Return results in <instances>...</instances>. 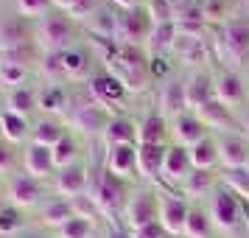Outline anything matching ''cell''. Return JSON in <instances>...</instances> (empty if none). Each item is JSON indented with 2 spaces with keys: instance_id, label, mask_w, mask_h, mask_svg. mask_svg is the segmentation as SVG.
<instances>
[{
  "instance_id": "40",
  "label": "cell",
  "mask_w": 249,
  "mask_h": 238,
  "mask_svg": "<svg viewBox=\"0 0 249 238\" xmlns=\"http://www.w3.org/2000/svg\"><path fill=\"white\" fill-rule=\"evenodd\" d=\"M9 9H12L14 14H20V17H25V20H39V17H45L53 6H51V0H12L9 3Z\"/></svg>"
},
{
  "instance_id": "1",
  "label": "cell",
  "mask_w": 249,
  "mask_h": 238,
  "mask_svg": "<svg viewBox=\"0 0 249 238\" xmlns=\"http://www.w3.org/2000/svg\"><path fill=\"white\" fill-rule=\"evenodd\" d=\"M104 70L112 73L115 79L126 87V92H146L151 84V73H148V54L146 48L135 45H118L112 59L104 62Z\"/></svg>"
},
{
  "instance_id": "48",
  "label": "cell",
  "mask_w": 249,
  "mask_h": 238,
  "mask_svg": "<svg viewBox=\"0 0 249 238\" xmlns=\"http://www.w3.org/2000/svg\"><path fill=\"white\" fill-rule=\"evenodd\" d=\"M238 124H241V135L249 140V107H244V115H241V121H238Z\"/></svg>"
},
{
  "instance_id": "55",
  "label": "cell",
  "mask_w": 249,
  "mask_h": 238,
  "mask_svg": "<svg viewBox=\"0 0 249 238\" xmlns=\"http://www.w3.org/2000/svg\"><path fill=\"white\" fill-rule=\"evenodd\" d=\"M247 107H249V101H247Z\"/></svg>"
},
{
  "instance_id": "53",
  "label": "cell",
  "mask_w": 249,
  "mask_h": 238,
  "mask_svg": "<svg viewBox=\"0 0 249 238\" xmlns=\"http://www.w3.org/2000/svg\"><path fill=\"white\" fill-rule=\"evenodd\" d=\"M6 3H12V0H0V9H3V6H6Z\"/></svg>"
},
{
  "instance_id": "37",
  "label": "cell",
  "mask_w": 249,
  "mask_h": 238,
  "mask_svg": "<svg viewBox=\"0 0 249 238\" xmlns=\"http://www.w3.org/2000/svg\"><path fill=\"white\" fill-rule=\"evenodd\" d=\"M191 163L193 168H202V171H213L218 165V146H215V137H202L199 143H193L191 148Z\"/></svg>"
},
{
  "instance_id": "8",
  "label": "cell",
  "mask_w": 249,
  "mask_h": 238,
  "mask_svg": "<svg viewBox=\"0 0 249 238\" xmlns=\"http://www.w3.org/2000/svg\"><path fill=\"white\" fill-rule=\"evenodd\" d=\"M59 59H62V73H65V81L68 84H87V81L98 73L95 70V65H98V56L92 54L90 42L84 39V42H73L70 48H65L62 54H59Z\"/></svg>"
},
{
  "instance_id": "21",
  "label": "cell",
  "mask_w": 249,
  "mask_h": 238,
  "mask_svg": "<svg viewBox=\"0 0 249 238\" xmlns=\"http://www.w3.org/2000/svg\"><path fill=\"white\" fill-rule=\"evenodd\" d=\"M104 168L126 182H135L137 180V146L104 148Z\"/></svg>"
},
{
  "instance_id": "5",
  "label": "cell",
  "mask_w": 249,
  "mask_h": 238,
  "mask_svg": "<svg viewBox=\"0 0 249 238\" xmlns=\"http://www.w3.org/2000/svg\"><path fill=\"white\" fill-rule=\"evenodd\" d=\"M90 95V92H87ZM109 118L112 112L109 110H104L98 101H92V98H84V101H73V110L70 115L65 118V124L73 135L79 137H90V140H101L104 129L109 124Z\"/></svg>"
},
{
  "instance_id": "42",
  "label": "cell",
  "mask_w": 249,
  "mask_h": 238,
  "mask_svg": "<svg viewBox=\"0 0 249 238\" xmlns=\"http://www.w3.org/2000/svg\"><path fill=\"white\" fill-rule=\"evenodd\" d=\"M221 185H227L238 199L249 202V168H232L221 174Z\"/></svg>"
},
{
  "instance_id": "43",
  "label": "cell",
  "mask_w": 249,
  "mask_h": 238,
  "mask_svg": "<svg viewBox=\"0 0 249 238\" xmlns=\"http://www.w3.org/2000/svg\"><path fill=\"white\" fill-rule=\"evenodd\" d=\"M143 9L148 12V17H151V23H154V25L174 23V14H177V9H174V3H171V0H146V3H143Z\"/></svg>"
},
{
  "instance_id": "19",
  "label": "cell",
  "mask_w": 249,
  "mask_h": 238,
  "mask_svg": "<svg viewBox=\"0 0 249 238\" xmlns=\"http://www.w3.org/2000/svg\"><path fill=\"white\" fill-rule=\"evenodd\" d=\"M215 146H218V165L224 171L249 165V140L241 132H221L215 137Z\"/></svg>"
},
{
  "instance_id": "18",
  "label": "cell",
  "mask_w": 249,
  "mask_h": 238,
  "mask_svg": "<svg viewBox=\"0 0 249 238\" xmlns=\"http://www.w3.org/2000/svg\"><path fill=\"white\" fill-rule=\"evenodd\" d=\"M157 112L165 121H174L177 115L188 112V95H185V79L182 76H168L157 87Z\"/></svg>"
},
{
  "instance_id": "10",
  "label": "cell",
  "mask_w": 249,
  "mask_h": 238,
  "mask_svg": "<svg viewBox=\"0 0 249 238\" xmlns=\"http://www.w3.org/2000/svg\"><path fill=\"white\" fill-rule=\"evenodd\" d=\"M28 45H36V23L14 14L12 9L9 12L0 9V54Z\"/></svg>"
},
{
  "instance_id": "33",
  "label": "cell",
  "mask_w": 249,
  "mask_h": 238,
  "mask_svg": "<svg viewBox=\"0 0 249 238\" xmlns=\"http://www.w3.org/2000/svg\"><path fill=\"white\" fill-rule=\"evenodd\" d=\"M215 185H218V180H215V174H213V171L193 168L191 174L185 177V182L179 185V193L185 196V199L196 202V199H204V196H210Z\"/></svg>"
},
{
  "instance_id": "11",
  "label": "cell",
  "mask_w": 249,
  "mask_h": 238,
  "mask_svg": "<svg viewBox=\"0 0 249 238\" xmlns=\"http://www.w3.org/2000/svg\"><path fill=\"white\" fill-rule=\"evenodd\" d=\"M90 177H92L90 163H87V160H79V163H73L68 168H59L56 174H53V180L48 182V191L73 202V199H79V196H87Z\"/></svg>"
},
{
  "instance_id": "2",
  "label": "cell",
  "mask_w": 249,
  "mask_h": 238,
  "mask_svg": "<svg viewBox=\"0 0 249 238\" xmlns=\"http://www.w3.org/2000/svg\"><path fill=\"white\" fill-rule=\"evenodd\" d=\"M129 191H132V182L115 177V174H109L107 168H98V171H92V177H90L87 196L92 199V204H95L98 213L112 219V216L124 213V204H126V199H129Z\"/></svg>"
},
{
  "instance_id": "3",
  "label": "cell",
  "mask_w": 249,
  "mask_h": 238,
  "mask_svg": "<svg viewBox=\"0 0 249 238\" xmlns=\"http://www.w3.org/2000/svg\"><path fill=\"white\" fill-rule=\"evenodd\" d=\"M79 28L81 25L70 14L51 9L45 17L36 20V48H39V54H62L65 48L79 42L76 39Z\"/></svg>"
},
{
  "instance_id": "6",
  "label": "cell",
  "mask_w": 249,
  "mask_h": 238,
  "mask_svg": "<svg viewBox=\"0 0 249 238\" xmlns=\"http://www.w3.org/2000/svg\"><path fill=\"white\" fill-rule=\"evenodd\" d=\"M121 219H124L121 224H124L129 233L151 224V221H157V188H154V185H146V182H143V185H132Z\"/></svg>"
},
{
  "instance_id": "7",
  "label": "cell",
  "mask_w": 249,
  "mask_h": 238,
  "mask_svg": "<svg viewBox=\"0 0 249 238\" xmlns=\"http://www.w3.org/2000/svg\"><path fill=\"white\" fill-rule=\"evenodd\" d=\"M207 216H210L215 230L232 233L244 224V202L227 185H215L210 193V202H207Z\"/></svg>"
},
{
  "instance_id": "50",
  "label": "cell",
  "mask_w": 249,
  "mask_h": 238,
  "mask_svg": "<svg viewBox=\"0 0 249 238\" xmlns=\"http://www.w3.org/2000/svg\"><path fill=\"white\" fill-rule=\"evenodd\" d=\"M171 3H174V9H185V6H193L199 0H171Z\"/></svg>"
},
{
  "instance_id": "32",
  "label": "cell",
  "mask_w": 249,
  "mask_h": 238,
  "mask_svg": "<svg viewBox=\"0 0 249 238\" xmlns=\"http://www.w3.org/2000/svg\"><path fill=\"white\" fill-rule=\"evenodd\" d=\"M0 137L9 140L12 146L23 148L28 140H31V121L28 118H20L14 112H6L0 110Z\"/></svg>"
},
{
  "instance_id": "54",
  "label": "cell",
  "mask_w": 249,
  "mask_h": 238,
  "mask_svg": "<svg viewBox=\"0 0 249 238\" xmlns=\"http://www.w3.org/2000/svg\"><path fill=\"white\" fill-rule=\"evenodd\" d=\"M247 9H249V0H247Z\"/></svg>"
},
{
  "instance_id": "47",
  "label": "cell",
  "mask_w": 249,
  "mask_h": 238,
  "mask_svg": "<svg viewBox=\"0 0 249 238\" xmlns=\"http://www.w3.org/2000/svg\"><path fill=\"white\" fill-rule=\"evenodd\" d=\"M115 9H135V6H143L146 0H109Z\"/></svg>"
},
{
  "instance_id": "38",
  "label": "cell",
  "mask_w": 249,
  "mask_h": 238,
  "mask_svg": "<svg viewBox=\"0 0 249 238\" xmlns=\"http://www.w3.org/2000/svg\"><path fill=\"white\" fill-rule=\"evenodd\" d=\"M213 221H210V216L204 207H196L191 204V210H188V219H185V230H182V236L185 238H210L213 236Z\"/></svg>"
},
{
  "instance_id": "34",
  "label": "cell",
  "mask_w": 249,
  "mask_h": 238,
  "mask_svg": "<svg viewBox=\"0 0 249 238\" xmlns=\"http://www.w3.org/2000/svg\"><path fill=\"white\" fill-rule=\"evenodd\" d=\"M28 230H31V219L25 210L0 202V238H20Z\"/></svg>"
},
{
  "instance_id": "29",
  "label": "cell",
  "mask_w": 249,
  "mask_h": 238,
  "mask_svg": "<svg viewBox=\"0 0 249 238\" xmlns=\"http://www.w3.org/2000/svg\"><path fill=\"white\" fill-rule=\"evenodd\" d=\"M68 132L70 129H68L65 121H59V118H48V115H36L34 121H31V140H28V143L53 148L62 137L68 135Z\"/></svg>"
},
{
  "instance_id": "46",
  "label": "cell",
  "mask_w": 249,
  "mask_h": 238,
  "mask_svg": "<svg viewBox=\"0 0 249 238\" xmlns=\"http://www.w3.org/2000/svg\"><path fill=\"white\" fill-rule=\"evenodd\" d=\"M79 3H81V0H51V6H53L56 12H65V14H70Z\"/></svg>"
},
{
  "instance_id": "51",
  "label": "cell",
  "mask_w": 249,
  "mask_h": 238,
  "mask_svg": "<svg viewBox=\"0 0 249 238\" xmlns=\"http://www.w3.org/2000/svg\"><path fill=\"white\" fill-rule=\"evenodd\" d=\"M244 73H247V76H244V79L249 81V56H247V62H244Z\"/></svg>"
},
{
  "instance_id": "23",
  "label": "cell",
  "mask_w": 249,
  "mask_h": 238,
  "mask_svg": "<svg viewBox=\"0 0 249 238\" xmlns=\"http://www.w3.org/2000/svg\"><path fill=\"white\" fill-rule=\"evenodd\" d=\"M101 143L104 148L109 146H137V121L132 115L126 112H118L109 118V124L104 129L101 135Z\"/></svg>"
},
{
  "instance_id": "30",
  "label": "cell",
  "mask_w": 249,
  "mask_h": 238,
  "mask_svg": "<svg viewBox=\"0 0 249 238\" xmlns=\"http://www.w3.org/2000/svg\"><path fill=\"white\" fill-rule=\"evenodd\" d=\"M185 95H188V110H199L202 104L213 101V76L207 70H193L191 76L185 79Z\"/></svg>"
},
{
  "instance_id": "49",
  "label": "cell",
  "mask_w": 249,
  "mask_h": 238,
  "mask_svg": "<svg viewBox=\"0 0 249 238\" xmlns=\"http://www.w3.org/2000/svg\"><path fill=\"white\" fill-rule=\"evenodd\" d=\"M20 238H53V233H45V230H34V227H31V230L23 233Z\"/></svg>"
},
{
  "instance_id": "28",
  "label": "cell",
  "mask_w": 249,
  "mask_h": 238,
  "mask_svg": "<svg viewBox=\"0 0 249 238\" xmlns=\"http://www.w3.org/2000/svg\"><path fill=\"white\" fill-rule=\"evenodd\" d=\"M137 146H168V121L157 110L137 121Z\"/></svg>"
},
{
  "instance_id": "20",
  "label": "cell",
  "mask_w": 249,
  "mask_h": 238,
  "mask_svg": "<svg viewBox=\"0 0 249 238\" xmlns=\"http://www.w3.org/2000/svg\"><path fill=\"white\" fill-rule=\"evenodd\" d=\"M20 168H23L25 174H31L34 180L45 182V185L53 180V174H56V165H53V154H51V148L36 146V143H25V146H23Z\"/></svg>"
},
{
  "instance_id": "4",
  "label": "cell",
  "mask_w": 249,
  "mask_h": 238,
  "mask_svg": "<svg viewBox=\"0 0 249 238\" xmlns=\"http://www.w3.org/2000/svg\"><path fill=\"white\" fill-rule=\"evenodd\" d=\"M0 199L6 204H14V207H20V210H31L34 213L36 210V204L45 199L48 193V185L45 182H39V180H34L31 174H25L23 168L20 171H14V174H9L6 180L0 182Z\"/></svg>"
},
{
  "instance_id": "13",
  "label": "cell",
  "mask_w": 249,
  "mask_h": 238,
  "mask_svg": "<svg viewBox=\"0 0 249 238\" xmlns=\"http://www.w3.org/2000/svg\"><path fill=\"white\" fill-rule=\"evenodd\" d=\"M188 210H191V204H188V199H185L179 191H171V188L160 191L157 188V221L165 227L174 238L182 236Z\"/></svg>"
},
{
  "instance_id": "27",
  "label": "cell",
  "mask_w": 249,
  "mask_h": 238,
  "mask_svg": "<svg viewBox=\"0 0 249 238\" xmlns=\"http://www.w3.org/2000/svg\"><path fill=\"white\" fill-rule=\"evenodd\" d=\"M165 148L168 146H137V177H143L146 185H157L162 180Z\"/></svg>"
},
{
  "instance_id": "56",
  "label": "cell",
  "mask_w": 249,
  "mask_h": 238,
  "mask_svg": "<svg viewBox=\"0 0 249 238\" xmlns=\"http://www.w3.org/2000/svg\"><path fill=\"white\" fill-rule=\"evenodd\" d=\"M247 168H249V165H247Z\"/></svg>"
},
{
  "instance_id": "17",
  "label": "cell",
  "mask_w": 249,
  "mask_h": 238,
  "mask_svg": "<svg viewBox=\"0 0 249 238\" xmlns=\"http://www.w3.org/2000/svg\"><path fill=\"white\" fill-rule=\"evenodd\" d=\"M87 92H90L92 101H98L104 110H121L129 98V92L121 81L115 79L112 73L107 70H98L90 81H87Z\"/></svg>"
},
{
  "instance_id": "14",
  "label": "cell",
  "mask_w": 249,
  "mask_h": 238,
  "mask_svg": "<svg viewBox=\"0 0 249 238\" xmlns=\"http://www.w3.org/2000/svg\"><path fill=\"white\" fill-rule=\"evenodd\" d=\"M213 92H215V101L224 104L227 110H244L249 101V84L247 79L232 68L218 70L213 76Z\"/></svg>"
},
{
  "instance_id": "12",
  "label": "cell",
  "mask_w": 249,
  "mask_h": 238,
  "mask_svg": "<svg viewBox=\"0 0 249 238\" xmlns=\"http://www.w3.org/2000/svg\"><path fill=\"white\" fill-rule=\"evenodd\" d=\"M218 48H224V56L230 62L244 65L249 56V20L247 17H230L218 28Z\"/></svg>"
},
{
  "instance_id": "52",
  "label": "cell",
  "mask_w": 249,
  "mask_h": 238,
  "mask_svg": "<svg viewBox=\"0 0 249 238\" xmlns=\"http://www.w3.org/2000/svg\"><path fill=\"white\" fill-rule=\"evenodd\" d=\"M3 68H6V62H3V59H0V76H3Z\"/></svg>"
},
{
  "instance_id": "26",
  "label": "cell",
  "mask_w": 249,
  "mask_h": 238,
  "mask_svg": "<svg viewBox=\"0 0 249 238\" xmlns=\"http://www.w3.org/2000/svg\"><path fill=\"white\" fill-rule=\"evenodd\" d=\"M196 112V118L204 124V129H213V132H235L238 129V118L232 115V110H227L224 104H218L213 98V101L202 104L199 110H193Z\"/></svg>"
},
{
  "instance_id": "41",
  "label": "cell",
  "mask_w": 249,
  "mask_h": 238,
  "mask_svg": "<svg viewBox=\"0 0 249 238\" xmlns=\"http://www.w3.org/2000/svg\"><path fill=\"white\" fill-rule=\"evenodd\" d=\"M20 160H23V148L12 146L9 140L0 137V182L6 180L9 174L20 171Z\"/></svg>"
},
{
  "instance_id": "44",
  "label": "cell",
  "mask_w": 249,
  "mask_h": 238,
  "mask_svg": "<svg viewBox=\"0 0 249 238\" xmlns=\"http://www.w3.org/2000/svg\"><path fill=\"white\" fill-rule=\"evenodd\" d=\"M132 238H174V236L160 221H151V224L140 227V230H132Z\"/></svg>"
},
{
  "instance_id": "15",
  "label": "cell",
  "mask_w": 249,
  "mask_h": 238,
  "mask_svg": "<svg viewBox=\"0 0 249 238\" xmlns=\"http://www.w3.org/2000/svg\"><path fill=\"white\" fill-rule=\"evenodd\" d=\"M36 115H48V118H59L65 121L73 110L76 95L70 90V84H36Z\"/></svg>"
},
{
  "instance_id": "9",
  "label": "cell",
  "mask_w": 249,
  "mask_h": 238,
  "mask_svg": "<svg viewBox=\"0 0 249 238\" xmlns=\"http://www.w3.org/2000/svg\"><path fill=\"white\" fill-rule=\"evenodd\" d=\"M151 17L143 6L135 9H118V25H115V42L118 45H135V48H146V39L151 34Z\"/></svg>"
},
{
  "instance_id": "16",
  "label": "cell",
  "mask_w": 249,
  "mask_h": 238,
  "mask_svg": "<svg viewBox=\"0 0 249 238\" xmlns=\"http://www.w3.org/2000/svg\"><path fill=\"white\" fill-rule=\"evenodd\" d=\"M76 210H73V202L65 199V196H56V193H48L42 202L36 204L34 210V224L45 233H56L59 227L65 224L68 219H73Z\"/></svg>"
},
{
  "instance_id": "31",
  "label": "cell",
  "mask_w": 249,
  "mask_h": 238,
  "mask_svg": "<svg viewBox=\"0 0 249 238\" xmlns=\"http://www.w3.org/2000/svg\"><path fill=\"white\" fill-rule=\"evenodd\" d=\"M171 54H177L179 56V65L193 70H202L207 56H210V51H207V42L204 39H191V37H177V45Z\"/></svg>"
},
{
  "instance_id": "35",
  "label": "cell",
  "mask_w": 249,
  "mask_h": 238,
  "mask_svg": "<svg viewBox=\"0 0 249 238\" xmlns=\"http://www.w3.org/2000/svg\"><path fill=\"white\" fill-rule=\"evenodd\" d=\"M177 23H162V25H154L151 34L146 39V54L148 56H165L174 51L177 45Z\"/></svg>"
},
{
  "instance_id": "36",
  "label": "cell",
  "mask_w": 249,
  "mask_h": 238,
  "mask_svg": "<svg viewBox=\"0 0 249 238\" xmlns=\"http://www.w3.org/2000/svg\"><path fill=\"white\" fill-rule=\"evenodd\" d=\"M51 154H53V165L59 168H68V165H73V163H79L81 157V143H79V135H73V132H68V135L59 140L56 146L51 148Z\"/></svg>"
},
{
  "instance_id": "45",
  "label": "cell",
  "mask_w": 249,
  "mask_h": 238,
  "mask_svg": "<svg viewBox=\"0 0 249 238\" xmlns=\"http://www.w3.org/2000/svg\"><path fill=\"white\" fill-rule=\"evenodd\" d=\"M98 238H132V233H129L124 224H112V221H109V224L98 233Z\"/></svg>"
},
{
  "instance_id": "39",
  "label": "cell",
  "mask_w": 249,
  "mask_h": 238,
  "mask_svg": "<svg viewBox=\"0 0 249 238\" xmlns=\"http://www.w3.org/2000/svg\"><path fill=\"white\" fill-rule=\"evenodd\" d=\"M53 238H95V219L73 216L53 233Z\"/></svg>"
},
{
  "instance_id": "24",
  "label": "cell",
  "mask_w": 249,
  "mask_h": 238,
  "mask_svg": "<svg viewBox=\"0 0 249 238\" xmlns=\"http://www.w3.org/2000/svg\"><path fill=\"white\" fill-rule=\"evenodd\" d=\"M191 171H193L191 151H188L185 146L168 143V148H165V165H162V180L168 182L171 188H179Z\"/></svg>"
},
{
  "instance_id": "22",
  "label": "cell",
  "mask_w": 249,
  "mask_h": 238,
  "mask_svg": "<svg viewBox=\"0 0 249 238\" xmlns=\"http://www.w3.org/2000/svg\"><path fill=\"white\" fill-rule=\"evenodd\" d=\"M168 137H171V143L191 148L193 143H199L202 137H207V129H204V124L196 118V112L188 110V112L177 115L174 121H168Z\"/></svg>"
},
{
  "instance_id": "25",
  "label": "cell",
  "mask_w": 249,
  "mask_h": 238,
  "mask_svg": "<svg viewBox=\"0 0 249 238\" xmlns=\"http://www.w3.org/2000/svg\"><path fill=\"white\" fill-rule=\"evenodd\" d=\"M36 92H39V87H36V84H23V87L6 90L0 110L14 112V115H20V118H28V121H34V118H36Z\"/></svg>"
}]
</instances>
